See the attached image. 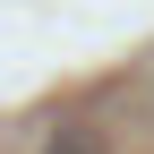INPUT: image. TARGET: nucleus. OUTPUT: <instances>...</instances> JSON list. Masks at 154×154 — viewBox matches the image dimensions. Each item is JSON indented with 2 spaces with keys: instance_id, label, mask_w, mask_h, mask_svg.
Wrapping results in <instances>:
<instances>
[{
  "instance_id": "1",
  "label": "nucleus",
  "mask_w": 154,
  "mask_h": 154,
  "mask_svg": "<svg viewBox=\"0 0 154 154\" xmlns=\"http://www.w3.org/2000/svg\"><path fill=\"white\" fill-rule=\"evenodd\" d=\"M43 154H103V137H94V128H51Z\"/></svg>"
}]
</instances>
